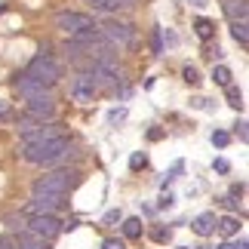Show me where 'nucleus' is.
Segmentation results:
<instances>
[{
  "instance_id": "obj_1",
  "label": "nucleus",
  "mask_w": 249,
  "mask_h": 249,
  "mask_svg": "<svg viewBox=\"0 0 249 249\" xmlns=\"http://www.w3.org/2000/svg\"><path fill=\"white\" fill-rule=\"evenodd\" d=\"M74 154H77V151H74L68 136L46 139V142H40V145H22V157L28 160V163H37V166L65 163V160H71Z\"/></svg>"
},
{
  "instance_id": "obj_2",
  "label": "nucleus",
  "mask_w": 249,
  "mask_h": 249,
  "mask_svg": "<svg viewBox=\"0 0 249 249\" xmlns=\"http://www.w3.org/2000/svg\"><path fill=\"white\" fill-rule=\"evenodd\" d=\"M77 185H80V172L77 169H55V172H46V176H40L34 181V194H59V197H65Z\"/></svg>"
},
{
  "instance_id": "obj_3",
  "label": "nucleus",
  "mask_w": 249,
  "mask_h": 249,
  "mask_svg": "<svg viewBox=\"0 0 249 249\" xmlns=\"http://www.w3.org/2000/svg\"><path fill=\"white\" fill-rule=\"evenodd\" d=\"M28 77H34V80H40L46 86H53L55 80L62 77V65L53 59L50 53H40V55H34L31 62H28V68H25Z\"/></svg>"
},
{
  "instance_id": "obj_4",
  "label": "nucleus",
  "mask_w": 249,
  "mask_h": 249,
  "mask_svg": "<svg viewBox=\"0 0 249 249\" xmlns=\"http://www.w3.org/2000/svg\"><path fill=\"white\" fill-rule=\"evenodd\" d=\"M99 31H102L105 40H108L111 46H117V50H129V46L136 43V31H132V25H123V22H117V18L105 22Z\"/></svg>"
},
{
  "instance_id": "obj_5",
  "label": "nucleus",
  "mask_w": 249,
  "mask_h": 249,
  "mask_svg": "<svg viewBox=\"0 0 249 249\" xmlns=\"http://www.w3.org/2000/svg\"><path fill=\"white\" fill-rule=\"evenodd\" d=\"M55 28H62L65 34H77V31H86V28H95V22L86 13H74V9H68V13H59L55 16Z\"/></svg>"
},
{
  "instance_id": "obj_6",
  "label": "nucleus",
  "mask_w": 249,
  "mask_h": 249,
  "mask_svg": "<svg viewBox=\"0 0 249 249\" xmlns=\"http://www.w3.org/2000/svg\"><path fill=\"white\" fill-rule=\"evenodd\" d=\"M25 231H31L37 237H43V240H50V237H55V234L62 231V222L55 215H34L31 222L25 225Z\"/></svg>"
},
{
  "instance_id": "obj_7",
  "label": "nucleus",
  "mask_w": 249,
  "mask_h": 249,
  "mask_svg": "<svg viewBox=\"0 0 249 249\" xmlns=\"http://www.w3.org/2000/svg\"><path fill=\"white\" fill-rule=\"evenodd\" d=\"M13 86H16V92L22 95L25 102L37 99V95H50V86L40 83V80H34V77H28V74H18V77L13 80Z\"/></svg>"
},
{
  "instance_id": "obj_8",
  "label": "nucleus",
  "mask_w": 249,
  "mask_h": 249,
  "mask_svg": "<svg viewBox=\"0 0 249 249\" xmlns=\"http://www.w3.org/2000/svg\"><path fill=\"white\" fill-rule=\"evenodd\" d=\"M28 117H34V120H46L50 123L55 117V102H53V95H37V99H28Z\"/></svg>"
},
{
  "instance_id": "obj_9",
  "label": "nucleus",
  "mask_w": 249,
  "mask_h": 249,
  "mask_svg": "<svg viewBox=\"0 0 249 249\" xmlns=\"http://www.w3.org/2000/svg\"><path fill=\"white\" fill-rule=\"evenodd\" d=\"M95 92H99V86L92 83L89 74H80V77H74V80H71V99H74V102L86 105V102H92V99H95Z\"/></svg>"
},
{
  "instance_id": "obj_10",
  "label": "nucleus",
  "mask_w": 249,
  "mask_h": 249,
  "mask_svg": "<svg viewBox=\"0 0 249 249\" xmlns=\"http://www.w3.org/2000/svg\"><path fill=\"white\" fill-rule=\"evenodd\" d=\"M62 203H65V197H59V194H34L31 197V213L34 215H53Z\"/></svg>"
},
{
  "instance_id": "obj_11",
  "label": "nucleus",
  "mask_w": 249,
  "mask_h": 249,
  "mask_svg": "<svg viewBox=\"0 0 249 249\" xmlns=\"http://www.w3.org/2000/svg\"><path fill=\"white\" fill-rule=\"evenodd\" d=\"M55 136H62V129L55 126V123H40L34 132H28V136H22V145H40V142L46 139H55Z\"/></svg>"
},
{
  "instance_id": "obj_12",
  "label": "nucleus",
  "mask_w": 249,
  "mask_h": 249,
  "mask_svg": "<svg viewBox=\"0 0 249 249\" xmlns=\"http://www.w3.org/2000/svg\"><path fill=\"white\" fill-rule=\"evenodd\" d=\"M16 249H50V243H46L43 237L31 234V231H22L16 237Z\"/></svg>"
},
{
  "instance_id": "obj_13",
  "label": "nucleus",
  "mask_w": 249,
  "mask_h": 249,
  "mask_svg": "<svg viewBox=\"0 0 249 249\" xmlns=\"http://www.w3.org/2000/svg\"><path fill=\"white\" fill-rule=\"evenodd\" d=\"M215 222H218V218H215L213 213H203V215H197V218H194V225H191V228H194V234L209 237V234L215 231Z\"/></svg>"
},
{
  "instance_id": "obj_14",
  "label": "nucleus",
  "mask_w": 249,
  "mask_h": 249,
  "mask_svg": "<svg viewBox=\"0 0 249 249\" xmlns=\"http://www.w3.org/2000/svg\"><path fill=\"white\" fill-rule=\"evenodd\" d=\"M139 0H99V3H92L95 9H102V13H120V9H132Z\"/></svg>"
},
{
  "instance_id": "obj_15",
  "label": "nucleus",
  "mask_w": 249,
  "mask_h": 249,
  "mask_svg": "<svg viewBox=\"0 0 249 249\" xmlns=\"http://www.w3.org/2000/svg\"><path fill=\"white\" fill-rule=\"evenodd\" d=\"M246 18H234V22H231V37H234V40L237 43H240V46H246L249 43V31H246Z\"/></svg>"
},
{
  "instance_id": "obj_16",
  "label": "nucleus",
  "mask_w": 249,
  "mask_h": 249,
  "mask_svg": "<svg viewBox=\"0 0 249 249\" xmlns=\"http://www.w3.org/2000/svg\"><path fill=\"white\" fill-rule=\"evenodd\" d=\"M246 0H225V13H228V18H246Z\"/></svg>"
},
{
  "instance_id": "obj_17",
  "label": "nucleus",
  "mask_w": 249,
  "mask_h": 249,
  "mask_svg": "<svg viewBox=\"0 0 249 249\" xmlns=\"http://www.w3.org/2000/svg\"><path fill=\"white\" fill-rule=\"evenodd\" d=\"M215 228H218L222 237H234L237 231H240V222H237L234 215H228V218H222V222H215Z\"/></svg>"
},
{
  "instance_id": "obj_18",
  "label": "nucleus",
  "mask_w": 249,
  "mask_h": 249,
  "mask_svg": "<svg viewBox=\"0 0 249 249\" xmlns=\"http://www.w3.org/2000/svg\"><path fill=\"white\" fill-rule=\"evenodd\" d=\"M123 234H126L129 240L142 237V222H139V218H126V222H123Z\"/></svg>"
},
{
  "instance_id": "obj_19",
  "label": "nucleus",
  "mask_w": 249,
  "mask_h": 249,
  "mask_svg": "<svg viewBox=\"0 0 249 249\" xmlns=\"http://www.w3.org/2000/svg\"><path fill=\"white\" fill-rule=\"evenodd\" d=\"M228 89V102H231V108H237V111H243V92L237 89V86L231 83V86H225Z\"/></svg>"
},
{
  "instance_id": "obj_20",
  "label": "nucleus",
  "mask_w": 249,
  "mask_h": 249,
  "mask_svg": "<svg viewBox=\"0 0 249 249\" xmlns=\"http://www.w3.org/2000/svg\"><path fill=\"white\" fill-rule=\"evenodd\" d=\"M194 31H197V37L209 40V37H213V22H209V18H197V22H194Z\"/></svg>"
},
{
  "instance_id": "obj_21",
  "label": "nucleus",
  "mask_w": 249,
  "mask_h": 249,
  "mask_svg": "<svg viewBox=\"0 0 249 249\" xmlns=\"http://www.w3.org/2000/svg\"><path fill=\"white\" fill-rule=\"evenodd\" d=\"M213 80H215L218 86H231V71H228L225 65H218V68L213 71Z\"/></svg>"
},
{
  "instance_id": "obj_22",
  "label": "nucleus",
  "mask_w": 249,
  "mask_h": 249,
  "mask_svg": "<svg viewBox=\"0 0 249 249\" xmlns=\"http://www.w3.org/2000/svg\"><path fill=\"white\" fill-rule=\"evenodd\" d=\"M228 142H231V136H228V132H222V129L213 132V145H215V148H228Z\"/></svg>"
},
{
  "instance_id": "obj_23",
  "label": "nucleus",
  "mask_w": 249,
  "mask_h": 249,
  "mask_svg": "<svg viewBox=\"0 0 249 249\" xmlns=\"http://www.w3.org/2000/svg\"><path fill=\"white\" fill-rule=\"evenodd\" d=\"M185 83H191V86H197V83H200V74H197L194 65H188V68H185Z\"/></svg>"
},
{
  "instance_id": "obj_24",
  "label": "nucleus",
  "mask_w": 249,
  "mask_h": 249,
  "mask_svg": "<svg viewBox=\"0 0 249 249\" xmlns=\"http://www.w3.org/2000/svg\"><path fill=\"white\" fill-rule=\"evenodd\" d=\"M120 209H108V213H105V218H102V225H114V222H120Z\"/></svg>"
},
{
  "instance_id": "obj_25",
  "label": "nucleus",
  "mask_w": 249,
  "mask_h": 249,
  "mask_svg": "<svg viewBox=\"0 0 249 249\" xmlns=\"http://www.w3.org/2000/svg\"><path fill=\"white\" fill-rule=\"evenodd\" d=\"M145 163H148L145 154H132V157H129V166H132V169H139V166H145Z\"/></svg>"
},
{
  "instance_id": "obj_26",
  "label": "nucleus",
  "mask_w": 249,
  "mask_h": 249,
  "mask_svg": "<svg viewBox=\"0 0 249 249\" xmlns=\"http://www.w3.org/2000/svg\"><path fill=\"white\" fill-rule=\"evenodd\" d=\"M213 166H215V172H231V163H228V160H213Z\"/></svg>"
},
{
  "instance_id": "obj_27",
  "label": "nucleus",
  "mask_w": 249,
  "mask_h": 249,
  "mask_svg": "<svg viewBox=\"0 0 249 249\" xmlns=\"http://www.w3.org/2000/svg\"><path fill=\"white\" fill-rule=\"evenodd\" d=\"M154 53H163V37H160V28L154 31Z\"/></svg>"
},
{
  "instance_id": "obj_28",
  "label": "nucleus",
  "mask_w": 249,
  "mask_h": 249,
  "mask_svg": "<svg viewBox=\"0 0 249 249\" xmlns=\"http://www.w3.org/2000/svg\"><path fill=\"white\" fill-rule=\"evenodd\" d=\"M123 117H126V111H123V108H120V111H111V114H108V120H111V123H117V120H123Z\"/></svg>"
},
{
  "instance_id": "obj_29",
  "label": "nucleus",
  "mask_w": 249,
  "mask_h": 249,
  "mask_svg": "<svg viewBox=\"0 0 249 249\" xmlns=\"http://www.w3.org/2000/svg\"><path fill=\"white\" fill-rule=\"evenodd\" d=\"M234 132H237V136H240V142H246V123H243V120L237 123V129H234Z\"/></svg>"
},
{
  "instance_id": "obj_30",
  "label": "nucleus",
  "mask_w": 249,
  "mask_h": 249,
  "mask_svg": "<svg viewBox=\"0 0 249 249\" xmlns=\"http://www.w3.org/2000/svg\"><path fill=\"white\" fill-rule=\"evenodd\" d=\"M105 249H123L120 240H105Z\"/></svg>"
},
{
  "instance_id": "obj_31",
  "label": "nucleus",
  "mask_w": 249,
  "mask_h": 249,
  "mask_svg": "<svg viewBox=\"0 0 249 249\" xmlns=\"http://www.w3.org/2000/svg\"><path fill=\"white\" fill-rule=\"evenodd\" d=\"M160 206H163V209H169V206H172V194H163V200H160Z\"/></svg>"
},
{
  "instance_id": "obj_32",
  "label": "nucleus",
  "mask_w": 249,
  "mask_h": 249,
  "mask_svg": "<svg viewBox=\"0 0 249 249\" xmlns=\"http://www.w3.org/2000/svg\"><path fill=\"white\" fill-rule=\"evenodd\" d=\"M0 117H9V108H6V105H0Z\"/></svg>"
},
{
  "instance_id": "obj_33",
  "label": "nucleus",
  "mask_w": 249,
  "mask_h": 249,
  "mask_svg": "<svg viewBox=\"0 0 249 249\" xmlns=\"http://www.w3.org/2000/svg\"><path fill=\"white\" fill-rule=\"evenodd\" d=\"M191 3H194V6H206V0H191Z\"/></svg>"
},
{
  "instance_id": "obj_34",
  "label": "nucleus",
  "mask_w": 249,
  "mask_h": 249,
  "mask_svg": "<svg viewBox=\"0 0 249 249\" xmlns=\"http://www.w3.org/2000/svg\"><path fill=\"white\" fill-rule=\"evenodd\" d=\"M218 249H234V243H225V246H218Z\"/></svg>"
},
{
  "instance_id": "obj_35",
  "label": "nucleus",
  "mask_w": 249,
  "mask_h": 249,
  "mask_svg": "<svg viewBox=\"0 0 249 249\" xmlns=\"http://www.w3.org/2000/svg\"><path fill=\"white\" fill-rule=\"evenodd\" d=\"M0 249H9V246H6V243H3V240H0Z\"/></svg>"
},
{
  "instance_id": "obj_36",
  "label": "nucleus",
  "mask_w": 249,
  "mask_h": 249,
  "mask_svg": "<svg viewBox=\"0 0 249 249\" xmlns=\"http://www.w3.org/2000/svg\"><path fill=\"white\" fill-rule=\"evenodd\" d=\"M92 3H99V0H92Z\"/></svg>"
},
{
  "instance_id": "obj_37",
  "label": "nucleus",
  "mask_w": 249,
  "mask_h": 249,
  "mask_svg": "<svg viewBox=\"0 0 249 249\" xmlns=\"http://www.w3.org/2000/svg\"><path fill=\"white\" fill-rule=\"evenodd\" d=\"M200 249H206V246H200Z\"/></svg>"
}]
</instances>
